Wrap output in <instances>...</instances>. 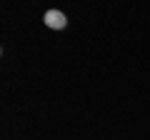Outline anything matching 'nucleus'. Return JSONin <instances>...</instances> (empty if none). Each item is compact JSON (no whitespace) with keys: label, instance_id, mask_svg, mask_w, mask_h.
I'll return each instance as SVG.
<instances>
[{"label":"nucleus","instance_id":"nucleus-1","mask_svg":"<svg viewBox=\"0 0 150 140\" xmlns=\"http://www.w3.org/2000/svg\"><path fill=\"white\" fill-rule=\"evenodd\" d=\"M43 20H45V25H48L50 30H63V28L68 25V18H65L63 10H48L43 15Z\"/></svg>","mask_w":150,"mask_h":140}]
</instances>
